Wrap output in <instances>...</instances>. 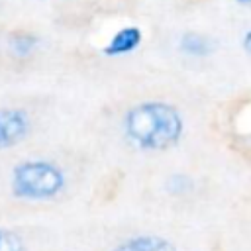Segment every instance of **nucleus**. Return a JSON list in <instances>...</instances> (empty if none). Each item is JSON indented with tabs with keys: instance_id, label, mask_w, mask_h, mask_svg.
Returning a JSON list of instances; mask_svg holds the SVG:
<instances>
[{
	"instance_id": "39448f33",
	"label": "nucleus",
	"mask_w": 251,
	"mask_h": 251,
	"mask_svg": "<svg viewBox=\"0 0 251 251\" xmlns=\"http://www.w3.org/2000/svg\"><path fill=\"white\" fill-rule=\"evenodd\" d=\"M110 251H178V247L165 235L139 233L116 243Z\"/></svg>"
},
{
	"instance_id": "20e7f679",
	"label": "nucleus",
	"mask_w": 251,
	"mask_h": 251,
	"mask_svg": "<svg viewBox=\"0 0 251 251\" xmlns=\"http://www.w3.org/2000/svg\"><path fill=\"white\" fill-rule=\"evenodd\" d=\"M143 43V31L139 25H124L120 29H116L112 33V37L106 41V45L102 47V53L106 57H124L129 55L133 51H137V47Z\"/></svg>"
},
{
	"instance_id": "423d86ee",
	"label": "nucleus",
	"mask_w": 251,
	"mask_h": 251,
	"mask_svg": "<svg viewBox=\"0 0 251 251\" xmlns=\"http://www.w3.org/2000/svg\"><path fill=\"white\" fill-rule=\"evenodd\" d=\"M178 51L186 57H196V59H202V57H208L212 51H214V43L208 35L204 33H198V31H184L180 37H178Z\"/></svg>"
},
{
	"instance_id": "f03ea898",
	"label": "nucleus",
	"mask_w": 251,
	"mask_h": 251,
	"mask_svg": "<svg viewBox=\"0 0 251 251\" xmlns=\"http://www.w3.org/2000/svg\"><path fill=\"white\" fill-rule=\"evenodd\" d=\"M67 188L65 169L51 159H24L10 171V192L18 200L47 202Z\"/></svg>"
},
{
	"instance_id": "9d476101",
	"label": "nucleus",
	"mask_w": 251,
	"mask_h": 251,
	"mask_svg": "<svg viewBox=\"0 0 251 251\" xmlns=\"http://www.w3.org/2000/svg\"><path fill=\"white\" fill-rule=\"evenodd\" d=\"M235 4H239V6H245V8H251V0H233Z\"/></svg>"
},
{
	"instance_id": "0eeeda50",
	"label": "nucleus",
	"mask_w": 251,
	"mask_h": 251,
	"mask_svg": "<svg viewBox=\"0 0 251 251\" xmlns=\"http://www.w3.org/2000/svg\"><path fill=\"white\" fill-rule=\"evenodd\" d=\"M8 47H10V53L14 57L27 59L37 51L39 37L33 31H27V29H14L8 35Z\"/></svg>"
},
{
	"instance_id": "f257e3e1",
	"label": "nucleus",
	"mask_w": 251,
	"mask_h": 251,
	"mask_svg": "<svg viewBox=\"0 0 251 251\" xmlns=\"http://www.w3.org/2000/svg\"><path fill=\"white\" fill-rule=\"evenodd\" d=\"M124 137L139 151H167L180 143L186 131L182 112L165 100H143L122 116Z\"/></svg>"
},
{
	"instance_id": "7ed1b4c3",
	"label": "nucleus",
	"mask_w": 251,
	"mask_h": 251,
	"mask_svg": "<svg viewBox=\"0 0 251 251\" xmlns=\"http://www.w3.org/2000/svg\"><path fill=\"white\" fill-rule=\"evenodd\" d=\"M33 122L25 108L22 106H2L0 108V151L20 145L31 133Z\"/></svg>"
},
{
	"instance_id": "6e6552de",
	"label": "nucleus",
	"mask_w": 251,
	"mask_h": 251,
	"mask_svg": "<svg viewBox=\"0 0 251 251\" xmlns=\"http://www.w3.org/2000/svg\"><path fill=\"white\" fill-rule=\"evenodd\" d=\"M0 251H27L24 237L8 227H0Z\"/></svg>"
},
{
	"instance_id": "1a4fd4ad",
	"label": "nucleus",
	"mask_w": 251,
	"mask_h": 251,
	"mask_svg": "<svg viewBox=\"0 0 251 251\" xmlns=\"http://www.w3.org/2000/svg\"><path fill=\"white\" fill-rule=\"evenodd\" d=\"M241 47H243V51L247 53V57L251 59V27L243 33V37H241Z\"/></svg>"
}]
</instances>
